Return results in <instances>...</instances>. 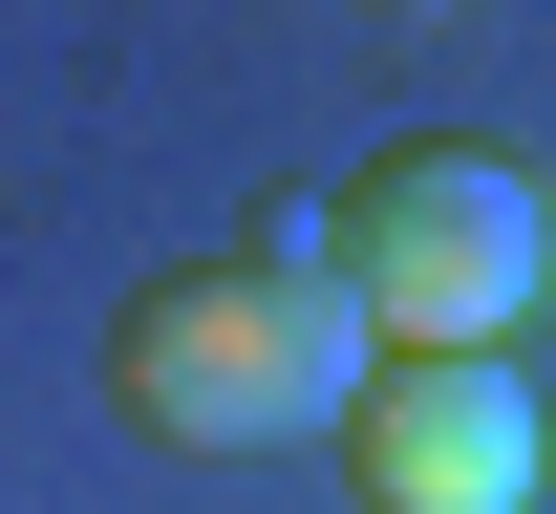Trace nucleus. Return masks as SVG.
I'll use <instances>...</instances> for the list:
<instances>
[{
	"label": "nucleus",
	"instance_id": "2",
	"mask_svg": "<svg viewBox=\"0 0 556 514\" xmlns=\"http://www.w3.org/2000/svg\"><path fill=\"white\" fill-rule=\"evenodd\" d=\"M321 258H343L364 343L386 365H514V322L556 300V193L514 172V150H364L343 215H321Z\"/></svg>",
	"mask_w": 556,
	"mask_h": 514
},
{
	"label": "nucleus",
	"instance_id": "1",
	"mask_svg": "<svg viewBox=\"0 0 556 514\" xmlns=\"http://www.w3.org/2000/svg\"><path fill=\"white\" fill-rule=\"evenodd\" d=\"M364 365H386V343H364L321 215L214 236V258H172V279L108 322V408H129L150 450H321L364 408Z\"/></svg>",
	"mask_w": 556,
	"mask_h": 514
},
{
	"label": "nucleus",
	"instance_id": "4",
	"mask_svg": "<svg viewBox=\"0 0 556 514\" xmlns=\"http://www.w3.org/2000/svg\"><path fill=\"white\" fill-rule=\"evenodd\" d=\"M364 22H450V0H364Z\"/></svg>",
	"mask_w": 556,
	"mask_h": 514
},
{
	"label": "nucleus",
	"instance_id": "3",
	"mask_svg": "<svg viewBox=\"0 0 556 514\" xmlns=\"http://www.w3.org/2000/svg\"><path fill=\"white\" fill-rule=\"evenodd\" d=\"M321 450H343L364 514H535V472H556V429H535L514 365H364V408Z\"/></svg>",
	"mask_w": 556,
	"mask_h": 514
}]
</instances>
